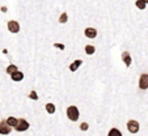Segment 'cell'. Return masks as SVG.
<instances>
[{
	"instance_id": "obj_20",
	"label": "cell",
	"mask_w": 148,
	"mask_h": 136,
	"mask_svg": "<svg viewBox=\"0 0 148 136\" xmlns=\"http://www.w3.org/2000/svg\"><path fill=\"white\" fill-rule=\"evenodd\" d=\"M80 130L81 131H87L88 130V124H87V123H81V124H80Z\"/></svg>"
},
{
	"instance_id": "obj_15",
	"label": "cell",
	"mask_w": 148,
	"mask_h": 136,
	"mask_svg": "<svg viewBox=\"0 0 148 136\" xmlns=\"http://www.w3.org/2000/svg\"><path fill=\"white\" fill-rule=\"evenodd\" d=\"M17 71V67L16 66H13V64H11V66H8V68H7V73H13V72H16Z\"/></svg>"
},
{
	"instance_id": "obj_8",
	"label": "cell",
	"mask_w": 148,
	"mask_h": 136,
	"mask_svg": "<svg viewBox=\"0 0 148 136\" xmlns=\"http://www.w3.org/2000/svg\"><path fill=\"white\" fill-rule=\"evenodd\" d=\"M11 77H12L13 81H21L24 79V73L20 72V71H16V72L11 73Z\"/></svg>"
},
{
	"instance_id": "obj_17",
	"label": "cell",
	"mask_w": 148,
	"mask_h": 136,
	"mask_svg": "<svg viewBox=\"0 0 148 136\" xmlns=\"http://www.w3.org/2000/svg\"><path fill=\"white\" fill-rule=\"evenodd\" d=\"M67 18H68L67 13H63V14H60V18H59V22H60V24H64V22L67 21Z\"/></svg>"
},
{
	"instance_id": "obj_3",
	"label": "cell",
	"mask_w": 148,
	"mask_h": 136,
	"mask_svg": "<svg viewBox=\"0 0 148 136\" xmlns=\"http://www.w3.org/2000/svg\"><path fill=\"white\" fill-rule=\"evenodd\" d=\"M127 128H129V131L131 133H136L138 131H139V123H138L136 120L131 119L127 122Z\"/></svg>"
},
{
	"instance_id": "obj_12",
	"label": "cell",
	"mask_w": 148,
	"mask_h": 136,
	"mask_svg": "<svg viewBox=\"0 0 148 136\" xmlns=\"http://www.w3.org/2000/svg\"><path fill=\"white\" fill-rule=\"evenodd\" d=\"M108 136H122V132H121L118 128H112L108 133Z\"/></svg>"
},
{
	"instance_id": "obj_18",
	"label": "cell",
	"mask_w": 148,
	"mask_h": 136,
	"mask_svg": "<svg viewBox=\"0 0 148 136\" xmlns=\"http://www.w3.org/2000/svg\"><path fill=\"white\" fill-rule=\"evenodd\" d=\"M29 97L32 98V100H38V96H37V93L34 92V90H32L30 94H29Z\"/></svg>"
},
{
	"instance_id": "obj_11",
	"label": "cell",
	"mask_w": 148,
	"mask_h": 136,
	"mask_svg": "<svg viewBox=\"0 0 148 136\" xmlns=\"http://www.w3.org/2000/svg\"><path fill=\"white\" fill-rule=\"evenodd\" d=\"M5 122H7V124H8L9 127H16V124H17V119L16 118H13V117H9L8 119H5Z\"/></svg>"
},
{
	"instance_id": "obj_6",
	"label": "cell",
	"mask_w": 148,
	"mask_h": 136,
	"mask_svg": "<svg viewBox=\"0 0 148 136\" xmlns=\"http://www.w3.org/2000/svg\"><path fill=\"white\" fill-rule=\"evenodd\" d=\"M9 132H11V127L7 124L5 120H1L0 122V133L1 135H8Z\"/></svg>"
},
{
	"instance_id": "obj_5",
	"label": "cell",
	"mask_w": 148,
	"mask_h": 136,
	"mask_svg": "<svg viewBox=\"0 0 148 136\" xmlns=\"http://www.w3.org/2000/svg\"><path fill=\"white\" fill-rule=\"evenodd\" d=\"M8 30L11 33H18L20 31V25L17 21H9L8 22Z\"/></svg>"
},
{
	"instance_id": "obj_7",
	"label": "cell",
	"mask_w": 148,
	"mask_h": 136,
	"mask_svg": "<svg viewBox=\"0 0 148 136\" xmlns=\"http://www.w3.org/2000/svg\"><path fill=\"white\" fill-rule=\"evenodd\" d=\"M85 37H88V38H96V36H97V30H96L95 28H87L85 29Z\"/></svg>"
},
{
	"instance_id": "obj_16",
	"label": "cell",
	"mask_w": 148,
	"mask_h": 136,
	"mask_svg": "<svg viewBox=\"0 0 148 136\" xmlns=\"http://www.w3.org/2000/svg\"><path fill=\"white\" fill-rule=\"evenodd\" d=\"M135 5H136L139 9H144V8H145V3L143 1V0H136V3H135Z\"/></svg>"
},
{
	"instance_id": "obj_2",
	"label": "cell",
	"mask_w": 148,
	"mask_h": 136,
	"mask_svg": "<svg viewBox=\"0 0 148 136\" xmlns=\"http://www.w3.org/2000/svg\"><path fill=\"white\" fill-rule=\"evenodd\" d=\"M16 131H18V132H23V131H26L29 128V123L28 120L25 119H17V124H16Z\"/></svg>"
},
{
	"instance_id": "obj_21",
	"label": "cell",
	"mask_w": 148,
	"mask_h": 136,
	"mask_svg": "<svg viewBox=\"0 0 148 136\" xmlns=\"http://www.w3.org/2000/svg\"><path fill=\"white\" fill-rule=\"evenodd\" d=\"M143 1H144V3H145V4H147V3H148V0H143Z\"/></svg>"
},
{
	"instance_id": "obj_10",
	"label": "cell",
	"mask_w": 148,
	"mask_h": 136,
	"mask_svg": "<svg viewBox=\"0 0 148 136\" xmlns=\"http://www.w3.org/2000/svg\"><path fill=\"white\" fill-rule=\"evenodd\" d=\"M81 64H83V62H81V60H75V62H73V63L70 66V71H72V72H75V71L77 70V68L81 66Z\"/></svg>"
},
{
	"instance_id": "obj_13",
	"label": "cell",
	"mask_w": 148,
	"mask_h": 136,
	"mask_svg": "<svg viewBox=\"0 0 148 136\" xmlns=\"http://www.w3.org/2000/svg\"><path fill=\"white\" fill-rule=\"evenodd\" d=\"M96 51L95 46H92V44H88V46H85V53L88 54V55H93Z\"/></svg>"
},
{
	"instance_id": "obj_1",
	"label": "cell",
	"mask_w": 148,
	"mask_h": 136,
	"mask_svg": "<svg viewBox=\"0 0 148 136\" xmlns=\"http://www.w3.org/2000/svg\"><path fill=\"white\" fill-rule=\"evenodd\" d=\"M79 109L76 107V106H70V107L67 109V117L70 120H72V122H76V120L79 119Z\"/></svg>"
},
{
	"instance_id": "obj_4",
	"label": "cell",
	"mask_w": 148,
	"mask_h": 136,
	"mask_svg": "<svg viewBox=\"0 0 148 136\" xmlns=\"http://www.w3.org/2000/svg\"><path fill=\"white\" fill-rule=\"evenodd\" d=\"M139 88L148 89V73H143L139 79Z\"/></svg>"
},
{
	"instance_id": "obj_19",
	"label": "cell",
	"mask_w": 148,
	"mask_h": 136,
	"mask_svg": "<svg viewBox=\"0 0 148 136\" xmlns=\"http://www.w3.org/2000/svg\"><path fill=\"white\" fill-rule=\"evenodd\" d=\"M54 47H58L59 50H64V44H62V43H54Z\"/></svg>"
},
{
	"instance_id": "obj_14",
	"label": "cell",
	"mask_w": 148,
	"mask_h": 136,
	"mask_svg": "<svg viewBox=\"0 0 148 136\" xmlns=\"http://www.w3.org/2000/svg\"><path fill=\"white\" fill-rule=\"evenodd\" d=\"M46 110H47L49 114H54V113H55V106H54V103H47V105H46Z\"/></svg>"
},
{
	"instance_id": "obj_9",
	"label": "cell",
	"mask_w": 148,
	"mask_h": 136,
	"mask_svg": "<svg viewBox=\"0 0 148 136\" xmlns=\"http://www.w3.org/2000/svg\"><path fill=\"white\" fill-rule=\"evenodd\" d=\"M122 59H123V62H125L126 67L131 66V56H130V54L127 53V51H125V53L122 54Z\"/></svg>"
}]
</instances>
